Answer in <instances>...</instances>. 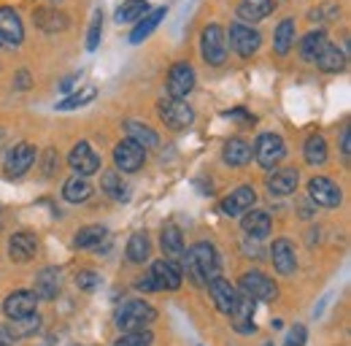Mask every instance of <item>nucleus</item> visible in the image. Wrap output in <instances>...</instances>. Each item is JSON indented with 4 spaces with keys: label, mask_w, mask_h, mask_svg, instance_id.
I'll return each mask as SVG.
<instances>
[{
    "label": "nucleus",
    "mask_w": 351,
    "mask_h": 346,
    "mask_svg": "<svg viewBox=\"0 0 351 346\" xmlns=\"http://www.w3.org/2000/svg\"><path fill=\"white\" fill-rule=\"evenodd\" d=\"M162 252L165 255H171V257H178V255H184V249H186V244H184V233L176 227V224H165L162 227Z\"/></svg>",
    "instance_id": "nucleus-35"
},
{
    "label": "nucleus",
    "mask_w": 351,
    "mask_h": 346,
    "mask_svg": "<svg viewBox=\"0 0 351 346\" xmlns=\"http://www.w3.org/2000/svg\"><path fill=\"white\" fill-rule=\"evenodd\" d=\"M306 344V327L303 325H295V330L287 336V344L284 346H303Z\"/></svg>",
    "instance_id": "nucleus-45"
},
{
    "label": "nucleus",
    "mask_w": 351,
    "mask_h": 346,
    "mask_svg": "<svg viewBox=\"0 0 351 346\" xmlns=\"http://www.w3.org/2000/svg\"><path fill=\"white\" fill-rule=\"evenodd\" d=\"M38 252V238L33 233H14L8 241V257L14 262H30Z\"/></svg>",
    "instance_id": "nucleus-18"
},
{
    "label": "nucleus",
    "mask_w": 351,
    "mask_h": 346,
    "mask_svg": "<svg viewBox=\"0 0 351 346\" xmlns=\"http://www.w3.org/2000/svg\"><path fill=\"white\" fill-rule=\"evenodd\" d=\"M68 165L79 173V176H92V173L100 171V157L89 149L87 141H79L71 149V154H68Z\"/></svg>",
    "instance_id": "nucleus-14"
},
{
    "label": "nucleus",
    "mask_w": 351,
    "mask_h": 346,
    "mask_svg": "<svg viewBox=\"0 0 351 346\" xmlns=\"http://www.w3.org/2000/svg\"><path fill=\"white\" fill-rule=\"evenodd\" d=\"M11 344H14V338H11L8 327H5V325H0V346H11Z\"/></svg>",
    "instance_id": "nucleus-47"
},
{
    "label": "nucleus",
    "mask_w": 351,
    "mask_h": 346,
    "mask_svg": "<svg viewBox=\"0 0 351 346\" xmlns=\"http://www.w3.org/2000/svg\"><path fill=\"white\" fill-rule=\"evenodd\" d=\"M208 290H211V298H214V305L219 308L221 314H232L235 303H238V290L235 284H230L227 279H211L208 281Z\"/></svg>",
    "instance_id": "nucleus-19"
},
{
    "label": "nucleus",
    "mask_w": 351,
    "mask_h": 346,
    "mask_svg": "<svg viewBox=\"0 0 351 346\" xmlns=\"http://www.w3.org/2000/svg\"><path fill=\"white\" fill-rule=\"evenodd\" d=\"M241 227L252 238H267V233H270V216L265 214V211H246L243 219H241Z\"/></svg>",
    "instance_id": "nucleus-29"
},
{
    "label": "nucleus",
    "mask_w": 351,
    "mask_h": 346,
    "mask_svg": "<svg viewBox=\"0 0 351 346\" xmlns=\"http://www.w3.org/2000/svg\"><path fill=\"white\" fill-rule=\"evenodd\" d=\"M249 160H252V146H249L246 141L232 138V141L224 143V163H227V165L241 168V165H246Z\"/></svg>",
    "instance_id": "nucleus-30"
},
{
    "label": "nucleus",
    "mask_w": 351,
    "mask_h": 346,
    "mask_svg": "<svg viewBox=\"0 0 351 346\" xmlns=\"http://www.w3.org/2000/svg\"><path fill=\"white\" fill-rule=\"evenodd\" d=\"M38 325H41L38 314H30V316H22V319H11L8 333H11L14 341H16V338H27V336H33V333L38 330Z\"/></svg>",
    "instance_id": "nucleus-38"
},
{
    "label": "nucleus",
    "mask_w": 351,
    "mask_h": 346,
    "mask_svg": "<svg viewBox=\"0 0 351 346\" xmlns=\"http://www.w3.org/2000/svg\"><path fill=\"white\" fill-rule=\"evenodd\" d=\"M276 8L273 0H241L238 5V16L243 22H263L265 16H270Z\"/></svg>",
    "instance_id": "nucleus-23"
},
{
    "label": "nucleus",
    "mask_w": 351,
    "mask_h": 346,
    "mask_svg": "<svg viewBox=\"0 0 351 346\" xmlns=\"http://www.w3.org/2000/svg\"><path fill=\"white\" fill-rule=\"evenodd\" d=\"M341 149H343V160H349V154H351V135H349V130L343 132V138H341Z\"/></svg>",
    "instance_id": "nucleus-46"
},
{
    "label": "nucleus",
    "mask_w": 351,
    "mask_h": 346,
    "mask_svg": "<svg viewBox=\"0 0 351 346\" xmlns=\"http://www.w3.org/2000/svg\"><path fill=\"white\" fill-rule=\"evenodd\" d=\"M165 14H168V8L162 5V8H154V11H149L143 19H138L141 25H138V27H135V30L130 33V43L146 41V38H149V36H152V33L160 27V22L165 19Z\"/></svg>",
    "instance_id": "nucleus-24"
},
{
    "label": "nucleus",
    "mask_w": 351,
    "mask_h": 346,
    "mask_svg": "<svg viewBox=\"0 0 351 346\" xmlns=\"http://www.w3.org/2000/svg\"><path fill=\"white\" fill-rule=\"evenodd\" d=\"M200 51L203 60L208 65H221L227 60V41H224V30L219 25H208L200 36Z\"/></svg>",
    "instance_id": "nucleus-5"
},
{
    "label": "nucleus",
    "mask_w": 351,
    "mask_h": 346,
    "mask_svg": "<svg viewBox=\"0 0 351 346\" xmlns=\"http://www.w3.org/2000/svg\"><path fill=\"white\" fill-rule=\"evenodd\" d=\"M157 319V311L146 301H128L119 311H117V325L122 330H141L149 327Z\"/></svg>",
    "instance_id": "nucleus-2"
},
{
    "label": "nucleus",
    "mask_w": 351,
    "mask_h": 346,
    "mask_svg": "<svg viewBox=\"0 0 351 346\" xmlns=\"http://www.w3.org/2000/svg\"><path fill=\"white\" fill-rule=\"evenodd\" d=\"M100 36H103V11H95L92 14V22H89V33H87V49L95 51L100 46Z\"/></svg>",
    "instance_id": "nucleus-42"
},
{
    "label": "nucleus",
    "mask_w": 351,
    "mask_h": 346,
    "mask_svg": "<svg viewBox=\"0 0 351 346\" xmlns=\"http://www.w3.org/2000/svg\"><path fill=\"white\" fill-rule=\"evenodd\" d=\"M57 168H60V160H57V152L54 149H49L44 154V176L49 178V176H54L57 173Z\"/></svg>",
    "instance_id": "nucleus-44"
},
{
    "label": "nucleus",
    "mask_w": 351,
    "mask_h": 346,
    "mask_svg": "<svg viewBox=\"0 0 351 346\" xmlns=\"http://www.w3.org/2000/svg\"><path fill=\"white\" fill-rule=\"evenodd\" d=\"M149 252H152V244H149V235L146 233H135L130 241H128V260L130 262L149 260Z\"/></svg>",
    "instance_id": "nucleus-39"
},
{
    "label": "nucleus",
    "mask_w": 351,
    "mask_h": 346,
    "mask_svg": "<svg viewBox=\"0 0 351 346\" xmlns=\"http://www.w3.org/2000/svg\"><path fill=\"white\" fill-rule=\"evenodd\" d=\"M160 119L173 130H186L192 122H195V111L178 100V97H171V100H162L160 103Z\"/></svg>",
    "instance_id": "nucleus-10"
},
{
    "label": "nucleus",
    "mask_w": 351,
    "mask_h": 346,
    "mask_svg": "<svg viewBox=\"0 0 351 346\" xmlns=\"http://www.w3.org/2000/svg\"><path fill=\"white\" fill-rule=\"evenodd\" d=\"M195 89V68L189 62H176L168 73V92L171 97L184 100L189 92Z\"/></svg>",
    "instance_id": "nucleus-13"
},
{
    "label": "nucleus",
    "mask_w": 351,
    "mask_h": 346,
    "mask_svg": "<svg viewBox=\"0 0 351 346\" xmlns=\"http://www.w3.org/2000/svg\"><path fill=\"white\" fill-rule=\"evenodd\" d=\"M322 71H327V73H335V71H343L346 68V57H343V51L335 46V43H324V49L319 51V57L313 60Z\"/></svg>",
    "instance_id": "nucleus-25"
},
{
    "label": "nucleus",
    "mask_w": 351,
    "mask_h": 346,
    "mask_svg": "<svg viewBox=\"0 0 351 346\" xmlns=\"http://www.w3.org/2000/svg\"><path fill=\"white\" fill-rule=\"evenodd\" d=\"M298 184H300V173L295 171V168L276 171L270 178H267V189H270V195H278V198L292 195V192L298 189Z\"/></svg>",
    "instance_id": "nucleus-21"
},
{
    "label": "nucleus",
    "mask_w": 351,
    "mask_h": 346,
    "mask_svg": "<svg viewBox=\"0 0 351 346\" xmlns=\"http://www.w3.org/2000/svg\"><path fill=\"white\" fill-rule=\"evenodd\" d=\"M33 22H36L44 33H62V30H68V25H71L68 14H62V11H57V8H38V11L33 14Z\"/></svg>",
    "instance_id": "nucleus-22"
},
{
    "label": "nucleus",
    "mask_w": 351,
    "mask_h": 346,
    "mask_svg": "<svg viewBox=\"0 0 351 346\" xmlns=\"http://www.w3.org/2000/svg\"><path fill=\"white\" fill-rule=\"evenodd\" d=\"M76 284H79L82 290L92 292V290L100 287V276H97L95 270H79V273H76Z\"/></svg>",
    "instance_id": "nucleus-43"
},
{
    "label": "nucleus",
    "mask_w": 351,
    "mask_h": 346,
    "mask_svg": "<svg viewBox=\"0 0 351 346\" xmlns=\"http://www.w3.org/2000/svg\"><path fill=\"white\" fill-rule=\"evenodd\" d=\"M186 260H184V270L195 284H208L211 279L219 276V255L214 249V244L208 241H197L195 246L184 249Z\"/></svg>",
    "instance_id": "nucleus-1"
},
{
    "label": "nucleus",
    "mask_w": 351,
    "mask_h": 346,
    "mask_svg": "<svg viewBox=\"0 0 351 346\" xmlns=\"http://www.w3.org/2000/svg\"><path fill=\"white\" fill-rule=\"evenodd\" d=\"M254 157L263 168H276L284 157H287V146L281 141V135L276 132H260L257 143H254Z\"/></svg>",
    "instance_id": "nucleus-3"
},
{
    "label": "nucleus",
    "mask_w": 351,
    "mask_h": 346,
    "mask_svg": "<svg viewBox=\"0 0 351 346\" xmlns=\"http://www.w3.org/2000/svg\"><path fill=\"white\" fill-rule=\"evenodd\" d=\"M0 41L8 46H19L25 41V27L14 8H0Z\"/></svg>",
    "instance_id": "nucleus-16"
},
{
    "label": "nucleus",
    "mask_w": 351,
    "mask_h": 346,
    "mask_svg": "<svg viewBox=\"0 0 351 346\" xmlns=\"http://www.w3.org/2000/svg\"><path fill=\"white\" fill-rule=\"evenodd\" d=\"M230 46H232L235 54L252 57V54H257V49L263 46V36H260L254 27H249V25H232V27H230Z\"/></svg>",
    "instance_id": "nucleus-11"
},
{
    "label": "nucleus",
    "mask_w": 351,
    "mask_h": 346,
    "mask_svg": "<svg viewBox=\"0 0 351 346\" xmlns=\"http://www.w3.org/2000/svg\"><path fill=\"white\" fill-rule=\"evenodd\" d=\"M270 257H273V265H276V270H278V273H284V276L295 273V268H298V257H295V246L289 244V238H278V241H273Z\"/></svg>",
    "instance_id": "nucleus-20"
},
{
    "label": "nucleus",
    "mask_w": 351,
    "mask_h": 346,
    "mask_svg": "<svg viewBox=\"0 0 351 346\" xmlns=\"http://www.w3.org/2000/svg\"><path fill=\"white\" fill-rule=\"evenodd\" d=\"M89 195H92V184L87 181V176H71L68 181H65V187H62V198L68 200V203H84Z\"/></svg>",
    "instance_id": "nucleus-28"
},
{
    "label": "nucleus",
    "mask_w": 351,
    "mask_h": 346,
    "mask_svg": "<svg viewBox=\"0 0 351 346\" xmlns=\"http://www.w3.org/2000/svg\"><path fill=\"white\" fill-rule=\"evenodd\" d=\"M238 290H241L243 295L254 298V301H276V295H278L276 284H273L265 273H260V270H249V273H243L241 281H238Z\"/></svg>",
    "instance_id": "nucleus-6"
},
{
    "label": "nucleus",
    "mask_w": 351,
    "mask_h": 346,
    "mask_svg": "<svg viewBox=\"0 0 351 346\" xmlns=\"http://www.w3.org/2000/svg\"><path fill=\"white\" fill-rule=\"evenodd\" d=\"M16 84L22 86V89H27V84H30V76L22 71V73H19V79H16Z\"/></svg>",
    "instance_id": "nucleus-48"
},
{
    "label": "nucleus",
    "mask_w": 351,
    "mask_h": 346,
    "mask_svg": "<svg viewBox=\"0 0 351 346\" xmlns=\"http://www.w3.org/2000/svg\"><path fill=\"white\" fill-rule=\"evenodd\" d=\"M265 346H273V344H265Z\"/></svg>",
    "instance_id": "nucleus-49"
},
{
    "label": "nucleus",
    "mask_w": 351,
    "mask_h": 346,
    "mask_svg": "<svg viewBox=\"0 0 351 346\" xmlns=\"http://www.w3.org/2000/svg\"><path fill=\"white\" fill-rule=\"evenodd\" d=\"M95 95H97V89H95V86H84L82 92H76V95L65 97L62 103H57V111H71V108L87 106V103H92V100H95Z\"/></svg>",
    "instance_id": "nucleus-40"
},
{
    "label": "nucleus",
    "mask_w": 351,
    "mask_h": 346,
    "mask_svg": "<svg viewBox=\"0 0 351 346\" xmlns=\"http://www.w3.org/2000/svg\"><path fill=\"white\" fill-rule=\"evenodd\" d=\"M114 163H117V168L122 173L141 171V165L146 163V149L138 146L132 138H125V141H119L117 149H114Z\"/></svg>",
    "instance_id": "nucleus-9"
},
{
    "label": "nucleus",
    "mask_w": 351,
    "mask_h": 346,
    "mask_svg": "<svg viewBox=\"0 0 351 346\" xmlns=\"http://www.w3.org/2000/svg\"><path fill=\"white\" fill-rule=\"evenodd\" d=\"M230 316H232V325H235V330H238L241 336L254 333V330H257V327H254V298H249V295L241 292Z\"/></svg>",
    "instance_id": "nucleus-17"
},
{
    "label": "nucleus",
    "mask_w": 351,
    "mask_h": 346,
    "mask_svg": "<svg viewBox=\"0 0 351 346\" xmlns=\"http://www.w3.org/2000/svg\"><path fill=\"white\" fill-rule=\"evenodd\" d=\"M100 187H103V192H106L108 198H114V200H128V195H130V189H128V184L122 181L119 173H106L103 181H100Z\"/></svg>",
    "instance_id": "nucleus-37"
},
{
    "label": "nucleus",
    "mask_w": 351,
    "mask_h": 346,
    "mask_svg": "<svg viewBox=\"0 0 351 346\" xmlns=\"http://www.w3.org/2000/svg\"><path fill=\"white\" fill-rule=\"evenodd\" d=\"M324 43H327V36H324V30H311L308 36H303V41H300V57L306 60V62H313L316 57H319V51L324 49Z\"/></svg>",
    "instance_id": "nucleus-34"
},
{
    "label": "nucleus",
    "mask_w": 351,
    "mask_h": 346,
    "mask_svg": "<svg viewBox=\"0 0 351 346\" xmlns=\"http://www.w3.org/2000/svg\"><path fill=\"white\" fill-rule=\"evenodd\" d=\"M106 235H108V230L103 224H87L73 235V246L76 249H97L106 241Z\"/></svg>",
    "instance_id": "nucleus-27"
},
{
    "label": "nucleus",
    "mask_w": 351,
    "mask_h": 346,
    "mask_svg": "<svg viewBox=\"0 0 351 346\" xmlns=\"http://www.w3.org/2000/svg\"><path fill=\"white\" fill-rule=\"evenodd\" d=\"M303 154L311 165H324L327 163V141L322 135H308L306 146H303Z\"/></svg>",
    "instance_id": "nucleus-36"
},
{
    "label": "nucleus",
    "mask_w": 351,
    "mask_h": 346,
    "mask_svg": "<svg viewBox=\"0 0 351 346\" xmlns=\"http://www.w3.org/2000/svg\"><path fill=\"white\" fill-rule=\"evenodd\" d=\"M149 11H152V8H149V0H125V3L117 8L114 19H117V25H132V22L143 19Z\"/></svg>",
    "instance_id": "nucleus-26"
},
{
    "label": "nucleus",
    "mask_w": 351,
    "mask_h": 346,
    "mask_svg": "<svg viewBox=\"0 0 351 346\" xmlns=\"http://www.w3.org/2000/svg\"><path fill=\"white\" fill-rule=\"evenodd\" d=\"M308 195H311V200H313L316 206H322V209H335V206H341V200H343L341 187H338L335 181H330L327 176H313V178L308 181Z\"/></svg>",
    "instance_id": "nucleus-4"
},
{
    "label": "nucleus",
    "mask_w": 351,
    "mask_h": 346,
    "mask_svg": "<svg viewBox=\"0 0 351 346\" xmlns=\"http://www.w3.org/2000/svg\"><path fill=\"white\" fill-rule=\"evenodd\" d=\"M273 46H276V54H281V57L292 51V46H295V19H284V22L276 27Z\"/></svg>",
    "instance_id": "nucleus-32"
},
{
    "label": "nucleus",
    "mask_w": 351,
    "mask_h": 346,
    "mask_svg": "<svg viewBox=\"0 0 351 346\" xmlns=\"http://www.w3.org/2000/svg\"><path fill=\"white\" fill-rule=\"evenodd\" d=\"M254 203H257V192H254L252 187H238V189H232V192L221 200V211L230 216H241V214H246V211H252Z\"/></svg>",
    "instance_id": "nucleus-15"
},
{
    "label": "nucleus",
    "mask_w": 351,
    "mask_h": 346,
    "mask_svg": "<svg viewBox=\"0 0 351 346\" xmlns=\"http://www.w3.org/2000/svg\"><path fill=\"white\" fill-rule=\"evenodd\" d=\"M152 344V333L149 330H128L122 338H117L114 346H149Z\"/></svg>",
    "instance_id": "nucleus-41"
},
{
    "label": "nucleus",
    "mask_w": 351,
    "mask_h": 346,
    "mask_svg": "<svg viewBox=\"0 0 351 346\" xmlns=\"http://www.w3.org/2000/svg\"><path fill=\"white\" fill-rule=\"evenodd\" d=\"M60 292V270L57 268H46L38 273V279H36V295L38 298H54Z\"/></svg>",
    "instance_id": "nucleus-31"
},
{
    "label": "nucleus",
    "mask_w": 351,
    "mask_h": 346,
    "mask_svg": "<svg viewBox=\"0 0 351 346\" xmlns=\"http://www.w3.org/2000/svg\"><path fill=\"white\" fill-rule=\"evenodd\" d=\"M36 146L33 143H16L8 154H5V163H3V171L8 178H19V176H25V173L33 168V163H36Z\"/></svg>",
    "instance_id": "nucleus-7"
},
{
    "label": "nucleus",
    "mask_w": 351,
    "mask_h": 346,
    "mask_svg": "<svg viewBox=\"0 0 351 346\" xmlns=\"http://www.w3.org/2000/svg\"><path fill=\"white\" fill-rule=\"evenodd\" d=\"M149 276H152L154 290H168V292H176L181 287V281H184V270L176 265L173 260H157L152 265Z\"/></svg>",
    "instance_id": "nucleus-8"
},
{
    "label": "nucleus",
    "mask_w": 351,
    "mask_h": 346,
    "mask_svg": "<svg viewBox=\"0 0 351 346\" xmlns=\"http://www.w3.org/2000/svg\"><path fill=\"white\" fill-rule=\"evenodd\" d=\"M125 130H128V135H130L132 141L138 146H143V149H154L160 143V135L149 128V125H143V122H128Z\"/></svg>",
    "instance_id": "nucleus-33"
},
{
    "label": "nucleus",
    "mask_w": 351,
    "mask_h": 346,
    "mask_svg": "<svg viewBox=\"0 0 351 346\" xmlns=\"http://www.w3.org/2000/svg\"><path fill=\"white\" fill-rule=\"evenodd\" d=\"M36 303H38V295L30 292V290H16L11 292L5 301H3V314L8 319H22V316H30L36 314Z\"/></svg>",
    "instance_id": "nucleus-12"
}]
</instances>
